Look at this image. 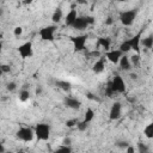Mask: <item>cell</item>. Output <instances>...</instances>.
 <instances>
[{
    "label": "cell",
    "instance_id": "obj_5",
    "mask_svg": "<svg viewBox=\"0 0 153 153\" xmlns=\"http://www.w3.org/2000/svg\"><path fill=\"white\" fill-rule=\"evenodd\" d=\"M56 31V26L55 25H48V26H44L39 30V36L43 41H49V42H53L54 41V33Z\"/></svg>",
    "mask_w": 153,
    "mask_h": 153
},
{
    "label": "cell",
    "instance_id": "obj_15",
    "mask_svg": "<svg viewBox=\"0 0 153 153\" xmlns=\"http://www.w3.org/2000/svg\"><path fill=\"white\" fill-rule=\"evenodd\" d=\"M104 68H105V62H104V59H99L94 65H93V67H92V71L96 73V74H98V73H102L103 71H104Z\"/></svg>",
    "mask_w": 153,
    "mask_h": 153
},
{
    "label": "cell",
    "instance_id": "obj_36",
    "mask_svg": "<svg viewBox=\"0 0 153 153\" xmlns=\"http://www.w3.org/2000/svg\"><path fill=\"white\" fill-rule=\"evenodd\" d=\"M4 151H5V147H4V145L0 142V153H1V152H4Z\"/></svg>",
    "mask_w": 153,
    "mask_h": 153
},
{
    "label": "cell",
    "instance_id": "obj_4",
    "mask_svg": "<svg viewBox=\"0 0 153 153\" xmlns=\"http://www.w3.org/2000/svg\"><path fill=\"white\" fill-rule=\"evenodd\" d=\"M109 84H110V86H111V88L114 90L115 93H123L126 91V84H124L122 76L118 75V74H116Z\"/></svg>",
    "mask_w": 153,
    "mask_h": 153
},
{
    "label": "cell",
    "instance_id": "obj_7",
    "mask_svg": "<svg viewBox=\"0 0 153 153\" xmlns=\"http://www.w3.org/2000/svg\"><path fill=\"white\" fill-rule=\"evenodd\" d=\"M87 41V35H79L75 37H71V42L73 43L75 51H81L85 49V44Z\"/></svg>",
    "mask_w": 153,
    "mask_h": 153
},
{
    "label": "cell",
    "instance_id": "obj_23",
    "mask_svg": "<svg viewBox=\"0 0 153 153\" xmlns=\"http://www.w3.org/2000/svg\"><path fill=\"white\" fill-rule=\"evenodd\" d=\"M120 50H121L123 54H126V53H128V51L130 50V45H129V42H128V39L121 43V45H120Z\"/></svg>",
    "mask_w": 153,
    "mask_h": 153
},
{
    "label": "cell",
    "instance_id": "obj_34",
    "mask_svg": "<svg viewBox=\"0 0 153 153\" xmlns=\"http://www.w3.org/2000/svg\"><path fill=\"white\" fill-rule=\"evenodd\" d=\"M127 152H128V153H133V152H134V148L128 145V146H127Z\"/></svg>",
    "mask_w": 153,
    "mask_h": 153
},
{
    "label": "cell",
    "instance_id": "obj_28",
    "mask_svg": "<svg viewBox=\"0 0 153 153\" xmlns=\"http://www.w3.org/2000/svg\"><path fill=\"white\" fill-rule=\"evenodd\" d=\"M16 87H17V84H16V82H13V81H11V82H8V84L6 85V88H7V91H10V92L14 91V90H16Z\"/></svg>",
    "mask_w": 153,
    "mask_h": 153
},
{
    "label": "cell",
    "instance_id": "obj_11",
    "mask_svg": "<svg viewBox=\"0 0 153 153\" xmlns=\"http://www.w3.org/2000/svg\"><path fill=\"white\" fill-rule=\"evenodd\" d=\"M130 49H134L137 54L140 53V42H141V32H139L137 35H135L134 37H131L130 39H128Z\"/></svg>",
    "mask_w": 153,
    "mask_h": 153
},
{
    "label": "cell",
    "instance_id": "obj_40",
    "mask_svg": "<svg viewBox=\"0 0 153 153\" xmlns=\"http://www.w3.org/2000/svg\"><path fill=\"white\" fill-rule=\"evenodd\" d=\"M130 76H131V79H136V74H131Z\"/></svg>",
    "mask_w": 153,
    "mask_h": 153
},
{
    "label": "cell",
    "instance_id": "obj_25",
    "mask_svg": "<svg viewBox=\"0 0 153 153\" xmlns=\"http://www.w3.org/2000/svg\"><path fill=\"white\" fill-rule=\"evenodd\" d=\"M56 152H66V153H69V152H72V148H71L68 145H65V146L59 147V148L56 149Z\"/></svg>",
    "mask_w": 153,
    "mask_h": 153
},
{
    "label": "cell",
    "instance_id": "obj_21",
    "mask_svg": "<svg viewBox=\"0 0 153 153\" xmlns=\"http://www.w3.org/2000/svg\"><path fill=\"white\" fill-rule=\"evenodd\" d=\"M142 44H143L147 49H151V48L153 47V36L149 35V36H147L146 38H143V39H142Z\"/></svg>",
    "mask_w": 153,
    "mask_h": 153
},
{
    "label": "cell",
    "instance_id": "obj_8",
    "mask_svg": "<svg viewBox=\"0 0 153 153\" xmlns=\"http://www.w3.org/2000/svg\"><path fill=\"white\" fill-rule=\"evenodd\" d=\"M18 53L23 59H27L31 57L33 55V50H32V43L31 42H25L22 45L18 47Z\"/></svg>",
    "mask_w": 153,
    "mask_h": 153
},
{
    "label": "cell",
    "instance_id": "obj_30",
    "mask_svg": "<svg viewBox=\"0 0 153 153\" xmlns=\"http://www.w3.org/2000/svg\"><path fill=\"white\" fill-rule=\"evenodd\" d=\"M76 123H78V121L73 118V120H68V121L66 122V126L71 128V127H74V126H76Z\"/></svg>",
    "mask_w": 153,
    "mask_h": 153
},
{
    "label": "cell",
    "instance_id": "obj_14",
    "mask_svg": "<svg viewBox=\"0 0 153 153\" xmlns=\"http://www.w3.org/2000/svg\"><path fill=\"white\" fill-rule=\"evenodd\" d=\"M76 11L74 10V8H72L68 13H67V16H66V19H65V23H66V25H68V26H72V24L74 23V20L76 19Z\"/></svg>",
    "mask_w": 153,
    "mask_h": 153
},
{
    "label": "cell",
    "instance_id": "obj_26",
    "mask_svg": "<svg viewBox=\"0 0 153 153\" xmlns=\"http://www.w3.org/2000/svg\"><path fill=\"white\" fill-rule=\"evenodd\" d=\"M87 123H85V122H82V121H80V122H78L76 123V127H78V129L80 130V131H84V130H86V128H87Z\"/></svg>",
    "mask_w": 153,
    "mask_h": 153
},
{
    "label": "cell",
    "instance_id": "obj_18",
    "mask_svg": "<svg viewBox=\"0 0 153 153\" xmlns=\"http://www.w3.org/2000/svg\"><path fill=\"white\" fill-rule=\"evenodd\" d=\"M51 19H53L54 23H59V22L62 19V10H61L60 7H57V8L55 10V12L53 13Z\"/></svg>",
    "mask_w": 153,
    "mask_h": 153
},
{
    "label": "cell",
    "instance_id": "obj_43",
    "mask_svg": "<svg viewBox=\"0 0 153 153\" xmlns=\"http://www.w3.org/2000/svg\"><path fill=\"white\" fill-rule=\"evenodd\" d=\"M1 14H2V11H1V10H0V16H1Z\"/></svg>",
    "mask_w": 153,
    "mask_h": 153
},
{
    "label": "cell",
    "instance_id": "obj_16",
    "mask_svg": "<svg viewBox=\"0 0 153 153\" xmlns=\"http://www.w3.org/2000/svg\"><path fill=\"white\" fill-rule=\"evenodd\" d=\"M97 44H98L99 47H102V48H104L105 50H108V49L110 48V44H111V41H110L109 38H106V37H99V38L97 39Z\"/></svg>",
    "mask_w": 153,
    "mask_h": 153
},
{
    "label": "cell",
    "instance_id": "obj_29",
    "mask_svg": "<svg viewBox=\"0 0 153 153\" xmlns=\"http://www.w3.org/2000/svg\"><path fill=\"white\" fill-rule=\"evenodd\" d=\"M137 146H139V152H140V153H147V152H148V147H147L146 145H143V143H137Z\"/></svg>",
    "mask_w": 153,
    "mask_h": 153
},
{
    "label": "cell",
    "instance_id": "obj_27",
    "mask_svg": "<svg viewBox=\"0 0 153 153\" xmlns=\"http://www.w3.org/2000/svg\"><path fill=\"white\" fill-rule=\"evenodd\" d=\"M105 93H106V96H108V97H114L115 92H114V90L111 88L110 84H108V86H106V88H105Z\"/></svg>",
    "mask_w": 153,
    "mask_h": 153
},
{
    "label": "cell",
    "instance_id": "obj_44",
    "mask_svg": "<svg viewBox=\"0 0 153 153\" xmlns=\"http://www.w3.org/2000/svg\"><path fill=\"white\" fill-rule=\"evenodd\" d=\"M120 1H124V0H120Z\"/></svg>",
    "mask_w": 153,
    "mask_h": 153
},
{
    "label": "cell",
    "instance_id": "obj_20",
    "mask_svg": "<svg viewBox=\"0 0 153 153\" xmlns=\"http://www.w3.org/2000/svg\"><path fill=\"white\" fill-rule=\"evenodd\" d=\"M143 134L148 139H152L153 137V123H149V124L146 126V128L143 129Z\"/></svg>",
    "mask_w": 153,
    "mask_h": 153
},
{
    "label": "cell",
    "instance_id": "obj_17",
    "mask_svg": "<svg viewBox=\"0 0 153 153\" xmlns=\"http://www.w3.org/2000/svg\"><path fill=\"white\" fill-rule=\"evenodd\" d=\"M93 117H94V111L92 110V109H87L86 110V112H85V117H84V120H82V122H85V123H90L92 120H93Z\"/></svg>",
    "mask_w": 153,
    "mask_h": 153
},
{
    "label": "cell",
    "instance_id": "obj_41",
    "mask_svg": "<svg viewBox=\"0 0 153 153\" xmlns=\"http://www.w3.org/2000/svg\"><path fill=\"white\" fill-rule=\"evenodd\" d=\"M31 1H32V0H25V1H24V2H25V4H30V2H31Z\"/></svg>",
    "mask_w": 153,
    "mask_h": 153
},
{
    "label": "cell",
    "instance_id": "obj_19",
    "mask_svg": "<svg viewBox=\"0 0 153 153\" xmlns=\"http://www.w3.org/2000/svg\"><path fill=\"white\" fill-rule=\"evenodd\" d=\"M56 86L60 87V88L63 90V91H69V90H71V82H68V81L59 80V81H56Z\"/></svg>",
    "mask_w": 153,
    "mask_h": 153
},
{
    "label": "cell",
    "instance_id": "obj_6",
    "mask_svg": "<svg viewBox=\"0 0 153 153\" xmlns=\"http://www.w3.org/2000/svg\"><path fill=\"white\" fill-rule=\"evenodd\" d=\"M33 131H32V129L31 128H29V127H22L18 131H17V137L19 139V140H22V141H25V142H30V141H32V139H33Z\"/></svg>",
    "mask_w": 153,
    "mask_h": 153
},
{
    "label": "cell",
    "instance_id": "obj_37",
    "mask_svg": "<svg viewBox=\"0 0 153 153\" xmlns=\"http://www.w3.org/2000/svg\"><path fill=\"white\" fill-rule=\"evenodd\" d=\"M111 23H112L111 18H108V20H106V24H111Z\"/></svg>",
    "mask_w": 153,
    "mask_h": 153
},
{
    "label": "cell",
    "instance_id": "obj_33",
    "mask_svg": "<svg viewBox=\"0 0 153 153\" xmlns=\"http://www.w3.org/2000/svg\"><path fill=\"white\" fill-rule=\"evenodd\" d=\"M117 146H118V147H124V148H126V147L128 146V143H127L126 141H124V142H118V143H117Z\"/></svg>",
    "mask_w": 153,
    "mask_h": 153
},
{
    "label": "cell",
    "instance_id": "obj_10",
    "mask_svg": "<svg viewBox=\"0 0 153 153\" xmlns=\"http://www.w3.org/2000/svg\"><path fill=\"white\" fill-rule=\"evenodd\" d=\"M123 55V53L120 50V49H116V50H110V51H106V54H105V56H106V59L110 61V62H112V63H118V61H120V57Z\"/></svg>",
    "mask_w": 153,
    "mask_h": 153
},
{
    "label": "cell",
    "instance_id": "obj_32",
    "mask_svg": "<svg viewBox=\"0 0 153 153\" xmlns=\"http://www.w3.org/2000/svg\"><path fill=\"white\" fill-rule=\"evenodd\" d=\"M1 68H2V72H4V73L11 72V67H10L8 65H1Z\"/></svg>",
    "mask_w": 153,
    "mask_h": 153
},
{
    "label": "cell",
    "instance_id": "obj_13",
    "mask_svg": "<svg viewBox=\"0 0 153 153\" xmlns=\"http://www.w3.org/2000/svg\"><path fill=\"white\" fill-rule=\"evenodd\" d=\"M118 63H120L121 69H123V71H129V69L131 68V63H130L129 57H128L127 55H122V56L120 57Z\"/></svg>",
    "mask_w": 153,
    "mask_h": 153
},
{
    "label": "cell",
    "instance_id": "obj_35",
    "mask_svg": "<svg viewBox=\"0 0 153 153\" xmlns=\"http://www.w3.org/2000/svg\"><path fill=\"white\" fill-rule=\"evenodd\" d=\"M63 143H65V145H69V143H71V139H68V137L65 139V140H63Z\"/></svg>",
    "mask_w": 153,
    "mask_h": 153
},
{
    "label": "cell",
    "instance_id": "obj_24",
    "mask_svg": "<svg viewBox=\"0 0 153 153\" xmlns=\"http://www.w3.org/2000/svg\"><path fill=\"white\" fill-rule=\"evenodd\" d=\"M129 61H130L131 65H134V67H137V66L140 65V56H139V54L133 55V56L129 59Z\"/></svg>",
    "mask_w": 153,
    "mask_h": 153
},
{
    "label": "cell",
    "instance_id": "obj_38",
    "mask_svg": "<svg viewBox=\"0 0 153 153\" xmlns=\"http://www.w3.org/2000/svg\"><path fill=\"white\" fill-rule=\"evenodd\" d=\"M76 1H78V2H79V4H85V2H86V1H85V0H76Z\"/></svg>",
    "mask_w": 153,
    "mask_h": 153
},
{
    "label": "cell",
    "instance_id": "obj_2",
    "mask_svg": "<svg viewBox=\"0 0 153 153\" xmlns=\"http://www.w3.org/2000/svg\"><path fill=\"white\" fill-rule=\"evenodd\" d=\"M94 19L92 17H76L74 23L72 24V27L75 30H85L88 25L93 24Z\"/></svg>",
    "mask_w": 153,
    "mask_h": 153
},
{
    "label": "cell",
    "instance_id": "obj_39",
    "mask_svg": "<svg viewBox=\"0 0 153 153\" xmlns=\"http://www.w3.org/2000/svg\"><path fill=\"white\" fill-rule=\"evenodd\" d=\"M4 74V72H2V68H1V65H0V76Z\"/></svg>",
    "mask_w": 153,
    "mask_h": 153
},
{
    "label": "cell",
    "instance_id": "obj_12",
    "mask_svg": "<svg viewBox=\"0 0 153 153\" xmlns=\"http://www.w3.org/2000/svg\"><path fill=\"white\" fill-rule=\"evenodd\" d=\"M65 105H66L67 108H71V109L76 110V109L80 108L81 103H80L79 99H76V98H74V97H66V98H65Z\"/></svg>",
    "mask_w": 153,
    "mask_h": 153
},
{
    "label": "cell",
    "instance_id": "obj_1",
    "mask_svg": "<svg viewBox=\"0 0 153 153\" xmlns=\"http://www.w3.org/2000/svg\"><path fill=\"white\" fill-rule=\"evenodd\" d=\"M35 135L39 141H47L50 136V127L47 123H38L35 127Z\"/></svg>",
    "mask_w": 153,
    "mask_h": 153
},
{
    "label": "cell",
    "instance_id": "obj_3",
    "mask_svg": "<svg viewBox=\"0 0 153 153\" xmlns=\"http://www.w3.org/2000/svg\"><path fill=\"white\" fill-rule=\"evenodd\" d=\"M136 18V11L135 10H129V11H123L120 14V20L124 26H130Z\"/></svg>",
    "mask_w": 153,
    "mask_h": 153
},
{
    "label": "cell",
    "instance_id": "obj_42",
    "mask_svg": "<svg viewBox=\"0 0 153 153\" xmlns=\"http://www.w3.org/2000/svg\"><path fill=\"white\" fill-rule=\"evenodd\" d=\"M1 48H2V44L0 43V51H1Z\"/></svg>",
    "mask_w": 153,
    "mask_h": 153
},
{
    "label": "cell",
    "instance_id": "obj_9",
    "mask_svg": "<svg viewBox=\"0 0 153 153\" xmlns=\"http://www.w3.org/2000/svg\"><path fill=\"white\" fill-rule=\"evenodd\" d=\"M121 110H122V105L121 103L118 102H115L110 109V114H109V118L111 121H115V120H118L121 117Z\"/></svg>",
    "mask_w": 153,
    "mask_h": 153
},
{
    "label": "cell",
    "instance_id": "obj_31",
    "mask_svg": "<svg viewBox=\"0 0 153 153\" xmlns=\"http://www.w3.org/2000/svg\"><path fill=\"white\" fill-rule=\"evenodd\" d=\"M22 32H23V29H22L20 26L14 27V35H16V36H20V35H22Z\"/></svg>",
    "mask_w": 153,
    "mask_h": 153
},
{
    "label": "cell",
    "instance_id": "obj_22",
    "mask_svg": "<svg viewBox=\"0 0 153 153\" xmlns=\"http://www.w3.org/2000/svg\"><path fill=\"white\" fill-rule=\"evenodd\" d=\"M29 98H30V92H29L26 88L22 90L20 93H19V99H20L22 102H26V100H29Z\"/></svg>",
    "mask_w": 153,
    "mask_h": 153
}]
</instances>
